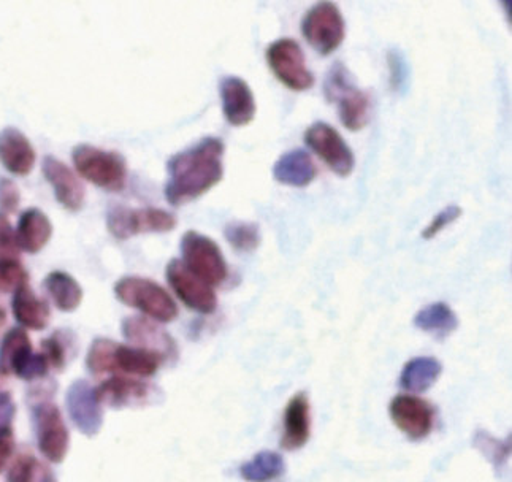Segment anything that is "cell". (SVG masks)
<instances>
[{
    "label": "cell",
    "mask_w": 512,
    "mask_h": 482,
    "mask_svg": "<svg viewBox=\"0 0 512 482\" xmlns=\"http://www.w3.org/2000/svg\"><path fill=\"white\" fill-rule=\"evenodd\" d=\"M72 161L78 175L97 188L119 192L126 186L127 162L116 151L83 143L73 148Z\"/></svg>",
    "instance_id": "277c9868"
},
{
    "label": "cell",
    "mask_w": 512,
    "mask_h": 482,
    "mask_svg": "<svg viewBox=\"0 0 512 482\" xmlns=\"http://www.w3.org/2000/svg\"><path fill=\"white\" fill-rule=\"evenodd\" d=\"M42 172L46 181L51 184L56 200L65 210L80 211L83 208L86 197L85 186L69 165H65L56 157L46 156L43 159Z\"/></svg>",
    "instance_id": "9a60e30c"
},
{
    "label": "cell",
    "mask_w": 512,
    "mask_h": 482,
    "mask_svg": "<svg viewBox=\"0 0 512 482\" xmlns=\"http://www.w3.org/2000/svg\"><path fill=\"white\" fill-rule=\"evenodd\" d=\"M16 406L12 395L0 391V433L12 432L13 419H15Z\"/></svg>",
    "instance_id": "ab89813d"
},
{
    "label": "cell",
    "mask_w": 512,
    "mask_h": 482,
    "mask_svg": "<svg viewBox=\"0 0 512 482\" xmlns=\"http://www.w3.org/2000/svg\"><path fill=\"white\" fill-rule=\"evenodd\" d=\"M29 283V275L20 259L0 261V294L15 292L18 287Z\"/></svg>",
    "instance_id": "d6a6232c"
},
{
    "label": "cell",
    "mask_w": 512,
    "mask_h": 482,
    "mask_svg": "<svg viewBox=\"0 0 512 482\" xmlns=\"http://www.w3.org/2000/svg\"><path fill=\"white\" fill-rule=\"evenodd\" d=\"M96 395L100 405L121 410L146 405L153 397V387L134 376H113L96 387Z\"/></svg>",
    "instance_id": "2e32d148"
},
{
    "label": "cell",
    "mask_w": 512,
    "mask_h": 482,
    "mask_svg": "<svg viewBox=\"0 0 512 482\" xmlns=\"http://www.w3.org/2000/svg\"><path fill=\"white\" fill-rule=\"evenodd\" d=\"M224 235L238 253H254L262 241L256 222H230L224 229Z\"/></svg>",
    "instance_id": "f1b7e54d"
},
{
    "label": "cell",
    "mask_w": 512,
    "mask_h": 482,
    "mask_svg": "<svg viewBox=\"0 0 512 482\" xmlns=\"http://www.w3.org/2000/svg\"><path fill=\"white\" fill-rule=\"evenodd\" d=\"M473 443L474 448L481 451L482 456L492 462L495 468L503 467L508 457L511 456V437L506 441H500L492 437L486 430H479L474 435Z\"/></svg>",
    "instance_id": "f546056e"
},
{
    "label": "cell",
    "mask_w": 512,
    "mask_h": 482,
    "mask_svg": "<svg viewBox=\"0 0 512 482\" xmlns=\"http://www.w3.org/2000/svg\"><path fill=\"white\" fill-rule=\"evenodd\" d=\"M67 410L73 424L86 437H94L104 424V410L96 395V387L77 381L67 392Z\"/></svg>",
    "instance_id": "4fadbf2b"
},
{
    "label": "cell",
    "mask_w": 512,
    "mask_h": 482,
    "mask_svg": "<svg viewBox=\"0 0 512 482\" xmlns=\"http://www.w3.org/2000/svg\"><path fill=\"white\" fill-rule=\"evenodd\" d=\"M226 145L218 137H205L167 162L169 181L165 199L173 207L199 199L224 178Z\"/></svg>",
    "instance_id": "6da1fadb"
},
{
    "label": "cell",
    "mask_w": 512,
    "mask_h": 482,
    "mask_svg": "<svg viewBox=\"0 0 512 482\" xmlns=\"http://www.w3.org/2000/svg\"><path fill=\"white\" fill-rule=\"evenodd\" d=\"M165 276L176 297L197 313L211 314L218 308V297L213 287L189 270L181 259H172L167 265Z\"/></svg>",
    "instance_id": "8fae6325"
},
{
    "label": "cell",
    "mask_w": 512,
    "mask_h": 482,
    "mask_svg": "<svg viewBox=\"0 0 512 482\" xmlns=\"http://www.w3.org/2000/svg\"><path fill=\"white\" fill-rule=\"evenodd\" d=\"M70 335L67 332H54L51 337L42 341V354L48 360V364L53 370H64L69 360L70 354Z\"/></svg>",
    "instance_id": "1f68e13d"
},
{
    "label": "cell",
    "mask_w": 512,
    "mask_h": 482,
    "mask_svg": "<svg viewBox=\"0 0 512 482\" xmlns=\"http://www.w3.org/2000/svg\"><path fill=\"white\" fill-rule=\"evenodd\" d=\"M39 460L31 454H20L13 460L7 471V482H32L35 471L39 468Z\"/></svg>",
    "instance_id": "74e56055"
},
{
    "label": "cell",
    "mask_w": 512,
    "mask_h": 482,
    "mask_svg": "<svg viewBox=\"0 0 512 482\" xmlns=\"http://www.w3.org/2000/svg\"><path fill=\"white\" fill-rule=\"evenodd\" d=\"M20 251L12 222L4 213H0V261H15L20 257Z\"/></svg>",
    "instance_id": "d590c367"
},
{
    "label": "cell",
    "mask_w": 512,
    "mask_h": 482,
    "mask_svg": "<svg viewBox=\"0 0 512 482\" xmlns=\"http://www.w3.org/2000/svg\"><path fill=\"white\" fill-rule=\"evenodd\" d=\"M265 59L276 80L291 91H308L316 83L313 72L306 66L305 53L297 40L289 37L275 40L268 45Z\"/></svg>",
    "instance_id": "ba28073f"
},
{
    "label": "cell",
    "mask_w": 512,
    "mask_h": 482,
    "mask_svg": "<svg viewBox=\"0 0 512 482\" xmlns=\"http://www.w3.org/2000/svg\"><path fill=\"white\" fill-rule=\"evenodd\" d=\"M13 448H15L13 433H0V471L4 470L8 460L12 457Z\"/></svg>",
    "instance_id": "60d3db41"
},
{
    "label": "cell",
    "mask_w": 512,
    "mask_h": 482,
    "mask_svg": "<svg viewBox=\"0 0 512 482\" xmlns=\"http://www.w3.org/2000/svg\"><path fill=\"white\" fill-rule=\"evenodd\" d=\"M302 34L322 56H329L346 39V21L335 2H318L305 13Z\"/></svg>",
    "instance_id": "52a82bcc"
},
{
    "label": "cell",
    "mask_w": 512,
    "mask_h": 482,
    "mask_svg": "<svg viewBox=\"0 0 512 482\" xmlns=\"http://www.w3.org/2000/svg\"><path fill=\"white\" fill-rule=\"evenodd\" d=\"M389 414L395 427L413 441L427 438L435 425L432 405L416 395H397L390 402Z\"/></svg>",
    "instance_id": "7c38bea8"
},
{
    "label": "cell",
    "mask_w": 512,
    "mask_h": 482,
    "mask_svg": "<svg viewBox=\"0 0 512 482\" xmlns=\"http://www.w3.org/2000/svg\"><path fill=\"white\" fill-rule=\"evenodd\" d=\"M32 349L31 338L26 330L12 329L5 333L0 343V375L8 376L15 373L18 365L26 359Z\"/></svg>",
    "instance_id": "4316f807"
},
{
    "label": "cell",
    "mask_w": 512,
    "mask_h": 482,
    "mask_svg": "<svg viewBox=\"0 0 512 482\" xmlns=\"http://www.w3.org/2000/svg\"><path fill=\"white\" fill-rule=\"evenodd\" d=\"M389 64V85L394 92L405 91L408 86L409 66L405 54L400 50H390L387 53Z\"/></svg>",
    "instance_id": "836d02e7"
},
{
    "label": "cell",
    "mask_w": 512,
    "mask_h": 482,
    "mask_svg": "<svg viewBox=\"0 0 512 482\" xmlns=\"http://www.w3.org/2000/svg\"><path fill=\"white\" fill-rule=\"evenodd\" d=\"M107 227L116 240L142 234H167L176 227V218L162 208H129L115 205L108 210Z\"/></svg>",
    "instance_id": "8992f818"
},
{
    "label": "cell",
    "mask_w": 512,
    "mask_h": 482,
    "mask_svg": "<svg viewBox=\"0 0 512 482\" xmlns=\"http://www.w3.org/2000/svg\"><path fill=\"white\" fill-rule=\"evenodd\" d=\"M51 367L48 364V360L43 356L42 352L32 351L26 359L18 365L15 370V376L24 379V381H37V379H43Z\"/></svg>",
    "instance_id": "e575fe53"
},
{
    "label": "cell",
    "mask_w": 512,
    "mask_h": 482,
    "mask_svg": "<svg viewBox=\"0 0 512 482\" xmlns=\"http://www.w3.org/2000/svg\"><path fill=\"white\" fill-rule=\"evenodd\" d=\"M414 326L438 338H446L459 327V316L448 303L435 302L417 311Z\"/></svg>",
    "instance_id": "d4e9b609"
},
{
    "label": "cell",
    "mask_w": 512,
    "mask_h": 482,
    "mask_svg": "<svg viewBox=\"0 0 512 482\" xmlns=\"http://www.w3.org/2000/svg\"><path fill=\"white\" fill-rule=\"evenodd\" d=\"M32 482H56V479H54L50 468H46L45 465L39 463V468L35 471L34 481Z\"/></svg>",
    "instance_id": "b9f144b4"
},
{
    "label": "cell",
    "mask_w": 512,
    "mask_h": 482,
    "mask_svg": "<svg viewBox=\"0 0 512 482\" xmlns=\"http://www.w3.org/2000/svg\"><path fill=\"white\" fill-rule=\"evenodd\" d=\"M115 295L127 307L142 311L156 322H172L178 316V305L161 284L143 276H124L115 284Z\"/></svg>",
    "instance_id": "3957f363"
},
{
    "label": "cell",
    "mask_w": 512,
    "mask_h": 482,
    "mask_svg": "<svg viewBox=\"0 0 512 482\" xmlns=\"http://www.w3.org/2000/svg\"><path fill=\"white\" fill-rule=\"evenodd\" d=\"M123 335L132 346L159 352L165 359L175 356V341L169 333L156 326L153 321L145 318H129L123 322Z\"/></svg>",
    "instance_id": "d6986e66"
},
{
    "label": "cell",
    "mask_w": 512,
    "mask_h": 482,
    "mask_svg": "<svg viewBox=\"0 0 512 482\" xmlns=\"http://www.w3.org/2000/svg\"><path fill=\"white\" fill-rule=\"evenodd\" d=\"M43 286L56 308L64 313H72L83 302V289L69 273L51 272L46 276Z\"/></svg>",
    "instance_id": "484cf974"
},
{
    "label": "cell",
    "mask_w": 512,
    "mask_h": 482,
    "mask_svg": "<svg viewBox=\"0 0 512 482\" xmlns=\"http://www.w3.org/2000/svg\"><path fill=\"white\" fill-rule=\"evenodd\" d=\"M5 324H7V311L0 305V333L4 330Z\"/></svg>",
    "instance_id": "7bdbcfd3"
},
{
    "label": "cell",
    "mask_w": 512,
    "mask_h": 482,
    "mask_svg": "<svg viewBox=\"0 0 512 482\" xmlns=\"http://www.w3.org/2000/svg\"><path fill=\"white\" fill-rule=\"evenodd\" d=\"M20 202V188L16 186L15 181L0 176V213H15L20 207Z\"/></svg>",
    "instance_id": "f35d334b"
},
{
    "label": "cell",
    "mask_w": 512,
    "mask_h": 482,
    "mask_svg": "<svg viewBox=\"0 0 512 482\" xmlns=\"http://www.w3.org/2000/svg\"><path fill=\"white\" fill-rule=\"evenodd\" d=\"M318 176V167L308 151L297 148L287 151L273 165V178L291 188H306Z\"/></svg>",
    "instance_id": "ffe728a7"
},
{
    "label": "cell",
    "mask_w": 512,
    "mask_h": 482,
    "mask_svg": "<svg viewBox=\"0 0 512 482\" xmlns=\"http://www.w3.org/2000/svg\"><path fill=\"white\" fill-rule=\"evenodd\" d=\"M34 146L31 140L16 127H5L0 131V164L13 175L26 176L35 165Z\"/></svg>",
    "instance_id": "e0dca14e"
},
{
    "label": "cell",
    "mask_w": 512,
    "mask_h": 482,
    "mask_svg": "<svg viewBox=\"0 0 512 482\" xmlns=\"http://www.w3.org/2000/svg\"><path fill=\"white\" fill-rule=\"evenodd\" d=\"M311 435L310 400L303 392L294 395L284 411L283 438L281 444L287 451L302 449Z\"/></svg>",
    "instance_id": "ac0fdd59"
},
{
    "label": "cell",
    "mask_w": 512,
    "mask_h": 482,
    "mask_svg": "<svg viewBox=\"0 0 512 482\" xmlns=\"http://www.w3.org/2000/svg\"><path fill=\"white\" fill-rule=\"evenodd\" d=\"M305 143L338 176L346 178L356 169L354 151L343 135L329 123L318 121L311 124L305 132Z\"/></svg>",
    "instance_id": "9c48e42d"
},
{
    "label": "cell",
    "mask_w": 512,
    "mask_h": 482,
    "mask_svg": "<svg viewBox=\"0 0 512 482\" xmlns=\"http://www.w3.org/2000/svg\"><path fill=\"white\" fill-rule=\"evenodd\" d=\"M221 94L222 113L227 123L235 127L248 126L256 118V97L253 89L243 78L224 77L219 83Z\"/></svg>",
    "instance_id": "5bb4252c"
},
{
    "label": "cell",
    "mask_w": 512,
    "mask_h": 482,
    "mask_svg": "<svg viewBox=\"0 0 512 482\" xmlns=\"http://www.w3.org/2000/svg\"><path fill=\"white\" fill-rule=\"evenodd\" d=\"M165 357L159 352L137 348V346L118 345L113 356V373L150 378L161 368Z\"/></svg>",
    "instance_id": "603a6c76"
},
{
    "label": "cell",
    "mask_w": 512,
    "mask_h": 482,
    "mask_svg": "<svg viewBox=\"0 0 512 482\" xmlns=\"http://www.w3.org/2000/svg\"><path fill=\"white\" fill-rule=\"evenodd\" d=\"M118 346L116 341L107 340V338H97L89 348L86 365L92 375L100 376L105 373L113 372V356Z\"/></svg>",
    "instance_id": "4dcf8cb0"
},
{
    "label": "cell",
    "mask_w": 512,
    "mask_h": 482,
    "mask_svg": "<svg viewBox=\"0 0 512 482\" xmlns=\"http://www.w3.org/2000/svg\"><path fill=\"white\" fill-rule=\"evenodd\" d=\"M443 373L440 360L430 356H419L408 360L400 375V386L411 394H422L435 386Z\"/></svg>",
    "instance_id": "cb8c5ba5"
},
{
    "label": "cell",
    "mask_w": 512,
    "mask_h": 482,
    "mask_svg": "<svg viewBox=\"0 0 512 482\" xmlns=\"http://www.w3.org/2000/svg\"><path fill=\"white\" fill-rule=\"evenodd\" d=\"M324 94L337 104L341 123L348 131H362L371 118V97L354 83L348 67L335 62L324 81Z\"/></svg>",
    "instance_id": "7a4b0ae2"
},
{
    "label": "cell",
    "mask_w": 512,
    "mask_h": 482,
    "mask_svg": "<svg viewBox=\"0 0 512 482\" xmlns=\"http://www.w3.org/2000/svg\"><path fill=\"white\" fill-rule=\"evenodd\" d=\"M181 262L211 287L221 286L229 276V265L213 238L189 230L181 238Z\"/></svg>",
    "instance_id": "5b68a950"
},
{
    "label": "cell",
    "mask_w": 512,
    "mask_h": 482,
    "mask_svg": "<svg viewBox=\"0 0 512 482\" xmlns=\"http://www.w3.org/2000/svg\"><path fill=\"white\" fill-rule=\"evenodd\" d=\"M16 240L21 251L37 254L48 245L53 235V224L39 208L24 211L16 227Z\"/></svg>",
    "instance_id": "7402d4cb"
},
{
    "label": "cell",
    "mask_w": 512,
    "mask_h": 482,
    "mask_svg": "<svg viewBox=\"0 0 512 482\" xmlns=\"http://www.w3.org/2000/svg\"><path fill=\"white\" fill-rule=\"evenodd\" d=\"M462 213V208L459 205H449V207L443 208L440 213H436L435 218L428 222V226L422 230V238L424 240H432L436 235L441 234L446 227L451 226L457 219H460Z\"/></svg>",
    "instance_id": "8d00e7d4"
},
{
    "label": "cell",
    "mask_w": 512,
    "mask_h": 482,
    "mask_svg": "<svg viewBox=\"0 0 512 482\" xmlns=\"http://www.w3.org/2000/svg\"><path fill=\"white\" fill-rule=\"evenodd\" d=\"M35 435L46 460L61 463L69 452L70 435L58 406L42 402L34 408Z\"/></svg>",
    "instance_id": "30bf717a"
},
{
    "label": "cell",
    "mask_w": 512,
    "mask_h": 482,
    "mask_svg": "<svg viewBox=\"0 0 512 482\" xmlns=\"http://www.w3.org/2000/svg\"><path fill=\"white\" fill-rule=\"evenodd\" d=\"M286 470V463L278 452L262 451L240 467L241 478L246 482H270Z\"/></svg>",
    "instance_id": "83f0119b"
},
{
    "label": "cell",
    "mask_w": 512,
    "mask_h": 482,
    "mask_svg": "<svg viewBox=\"0 0 512 482\" xmlns=\"http://www.w3.org/2000/svg\"><path fill=\"white\" fill-rule=\"evenodd\" d=\"M12 311L16 321L20 322L24 329L43 330L50 324V305L32 291L29 283L23 284L13 292Z\"/></svg>",
    "instance_id": "44dd1931"
}]
</instances>
